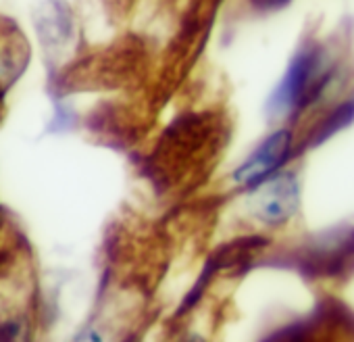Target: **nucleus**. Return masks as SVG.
<instances>
[{
  "instance_id": "obj_1",
  "label": "nucleus",
  "mask_w": 354,
  "mask_h": 342,
  "mask_svg": "<svg viewBox=\"0 0 354 342\" xmlns=\"http://www.w3.org/2000/svg\"><path fill=\"white\" fill-rule=\"evenodd\" d=\"M335 67L329 55L315 42H304L288 63L279 84L269 96L273 119H292L313 107L331 86Z\"/></svg>"
},
{
  "instance_id": "obj_2",
  "label": "nucleus",
  "mask_w": 354,
  "mask_h": 342,
  "mask_svg": "<svg viewBox=\"0 0 354 342\" xmlns=\"http://www.w3.org/2000/svg\"><path fill=\"white\" fill-rule=\"evenodd\" d=\"M296 154V134L290 125H281L267 134L234 169L232 182L244 192H254L290 165Z\"/></svg>"
},
{
  "instance_id": "obj_3",
  "label": "nucleus",
  "mask_w": 354,
  "mask_h": 342,
  "mask_svg": "<svg viewBox=\"0 0 354 342\" xmlns=\"http://www.w3.org/2000/svg\"><path fill=\"white\" fill-rule=\"evenodd\" d=\"M263 342H354V315L339 305H321L313 315L288 323Z\"/></svg>"
},
{
  "instance_id": "obj_4",
  "label": "nucleus",
  "mask_w": 354,
  "mask_h": 342,
  "mask_svg": "<svg viewBox=\"0 0 354 342\" xmlns=\"http://www.w3.org/2000/svg\"><path fill=\"white\" fill-rule=\"evenodd\" d=\"M252 195V215L267 228L286 226L300 207V184L290 171H281Z\"/></svg>"
},
{
  "instance_id": "obj_5",
  "label": "nucleus",
  "mask_w": 354,
  "mask_h": 342,
  "mask_svg": "<svg viewBox=\"0 0 354 342\" xmlns=\"http://www.w3.org/2000/svg\"><path fill=\"white\" fill-rule=\"evenodd\" d=\"M292 0H248V5L257 11V13H277L281 9H286Z\"/></svg>"
},
{
  "instance_id": "obj_6",
  "label": "nucleus",
  "mask_w": 354,
  "mask_h": 342,
  "mask_svg": "<svg viewBox=\"0 0 354 342\" xmlns=\"http://www.w3.org/2000/svg\"><path fill=\"white\" fill-rule=\"evenodd\" d=\"M21 325L11 319H0V342H17Z\"/></svg>"
},
{
  "instance_id": "obj_7",
  "label": "nucleus",
  "mask_w": 354,
  "mask_h": 342,
  "mask_svg": "<svg viewBox=\"0 0 354 342\" xmlns=\"http://www.w3.org/2000/svg\"><path fill=\"white\" fill-rule=\"evenodd\" d=\"M71 342H104V340H102V336H100L98 330L86 327V330H82L80 334H75Z\"/></svg>"
}]
</instances>
